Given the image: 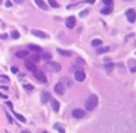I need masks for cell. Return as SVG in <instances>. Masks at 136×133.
<instances>
[{
	"label": "cell",
	"mask_w": 136,
	"mask_h": 133,
	"mask_svg": "<svg viewBox=\"0 0 136 133\" xmlns=\"http://www.w3.org/2000/svg\"><path fill=\"white\" fill-rule=\"evenodd\" d=\"M84 106H86L87 111H93L96 106H98V96H96V95H90V96L86 99Z\"/></svg>",
	"instance_id": "1"
},
{
	"label": "cell",
	"mask_w": 136,
	"mask_h": 133,
	"mask_svg": "<svg viewBox=\"0 0 136 133\" xmlns=\"http://www.w3.org/2000/svg\"><path fill=\"white\" fill-rule=\"evenodd\" d=\"M45 70H50V71H53V72H58V71H61V65L56 64V62L49 61V62L45 64Z\"/></svg>",
	"instance_id": "2"
},
{
	"label": "cell",
	"mask_w": 136,
	"mask_h": 133,
	"mask_svg": "<svg viewBox=\"0 0 136 133\" xmlns=\"http://www.w3.org/2000/svg\"><path fill=\"white\" fill-rule=\"evenodd\" d=\"M74 77H75L77 81H83V80H86V72H84L83 70L74 68Z\"/></svg>",
	"instance_id": "3"
},
{
	"label": "cell",
	"mask_w": 136,
	"mask_h": 133,
	"mask_svg": "<svg viewBox=\"0 0 136 133\" xmlns=\"http://www.w3.org/2000/svg\"><path fill=\"white\" fill-rule=\"evenodd\" d=\"M34 77L38 80V81H40V83H43V84H46L47 83V79H46V75H45V72L43 71H34Z\"/></svg>",
	"instance_id": "4"
},
{
	"label": "cell",
	"mask_w": 136,
	"mask_h": 133,
	"mask_svg": "<svg viewBox=\"0 0 136 133\" xmlns=\"http://www.w3.org/2000/svg\"><path fill=\"white\" fill-rule=\"evenodd\" d=\"M73 117L74 118H84L86 117V111L80 109V108H75V109H73Z\"/></svg>",
	"instance_id": "5"
},
{
	"label": "cell",
	"mask_w": 136,
	"mask_h": 133,
	"mask_svg": "<svg viewBox=\"0 0 136 133\" xmlns=\"http://www.w3.org/2000/svg\"><path fill=\"white\" fill-rule=\"evenodd\" d=\"M126 18H127L129 22H135V21H136V12H135V9H127Z\"/></svg>",
	"instance_id": "6"
},
{
	"label": "cell",
	"mask_w": 136,
	"mask_h": 133,
	"mask_svg": "<svg viewBox=\"0 0 136 133\" xmlns=\"http://www.w3.org/2000/svg\"><path fill=\"white\" fill-rule=\"evenodd\" d=\"M75 24H77V19H75L74 16H68L67 19H65V25H67L68 28H74Z\"/></svg>",
	"instance_id": "7"
},
{
	"label": "cell",
	"mask_w": 136,
	"mask_h": 133,
	"mask_svg": "<svg viewBox=\"0 0 136 133\" xmlns=\"http://www.w3.org/2000/svg\"><path fill=\"white\" fill-rule=\"evenodd\" d=\"M25 68L28 70V71H37V67H36V62H33L31 59L30 61H25Z\"/></svg>",
	"instance_id": "8"
},
{
	"label": "cell",
	"mask_w": 136,
	"mask_h": 133,
	"mask_svg": "<svg viewBox=\"0 0 136 133\" xmlns=\"http://www.w3.org/2000/svg\"><path fill=\"white\" fill-rule=\"evenodd\" d=\"M31 33H33V35H36V37H40V39H47V37H49V35H47L45 31H40V30H33Z\"/></svg>",
	"instance_id": "9"
},
{
	"label": "cell",
	"mask_w": 136,
	"mask_h": 133,
	"mask_svg": "<svg viewBox=\"0 0 136 133\" xmlns=\"http://www.w3.org/2000/svg\"><path fill=\"white\" fill-rule=\"evenodd\" d=\"M50 105H52V108H53L55 112L59 111V106H61V105H59V102H58L56 99H52V98H50Z\"/></svg>",
	"instance_id": "10"
},
{
	"label": "cell",
	"mask_w": 136,
	"mask_h": 133,
	"mask_svg": "<svg viewBox=\"0 0 136 133\" xmlns=\"http://www.w3.org/2000/svg\"><path fill=\"white\" fill-rule=\"evenodd\" d=\"M55 92L58 95H64V86H62V83H56L55 84Z\"/></svg>",
	"instance_id": "11"
},
{
	"label": "cell",
	"mask_w": 136,
	"mask_h": 133,
	"mask_svg": "<svg viewBox=\"0 0 136 133\" xmlns=\"http://www.w3.org/2000/svg\"><path fill=\"white\" fill-rule=\"evenodd\" d=\"M15 56H16V58H27V56H28V50H18L15 53Z\"/></svg>",
	"instance_id": "12"
},
{
	"label": "cell",
	"mask_w": 136,
	"mask_h": 133,
	"mask_svg": "<svg viewBox=\"0 0 136 133\" xmlns=\"http://www.w3.org/2000/svg\"><path fill=\"white\" fill-rule=\"evenodd\" d=\"M40 101H42V104H46L47 101H50V95H49L47 92H43V93H42V98H40Z\"/></svg>",
	"instance_id": "13"
},
{
	"label": "cell",
	"mask_w": 136,
	"mask_h": 133,
	"mask_svg": "<svg viewBox=\"0 0 136 133\" xmlns=\"http://www.w3.org/2000/svg\"><path fill=\"white\" fill-rule=\"evenodd\" d=\"M96 52H98V55L107 53V52H109V46H102V47H96Z\"/></svg>",
	"instance_id": "14"
},
{
	"label": "cell",
	"mask_w": 136,
	"mask_h": 133,
	"mask_svg": "<svg viewBox=\"0 0 136 133\" xmlns=\"http://www.w3.org/2000/svg\"><path fill=\"white\" fill-rule=\"evenodd\" d=\"M34 2H36V5H37L38 8H40V9H43V10H46V9H47V5L43 2V0H34Z\"/></svg>",
	"instance_id": "15"
},
{
	"label": "cell",
	"mask_w": 136,
	"mask_h": 133,
	"mask_svg": "<svg viewBox=\"0 0 136 133\" xmlns=\"http://www.w3.org/2000/svg\"><path fill=\"white\" fill-rule=\"evenodd\" d=\"M129 70H130L132 72L136 71V59H130V61H129Z\"/></svg>",
	"instance_id": "16"
},
{
	"label": "cell",
	"mask_w": 136,
	"mask_h": 133,
	"mask_svg": "<svg viewBox=\"0 0 136 133\" xmlns=\"http://www.w3.org/2000/svg\"><path fill=\"white\" fill-rule=\"evenodd\" d=\"M40 59L50 61V59H52V55H50V53H47V52H42V53H40Z\"/></svg>",
	"instance_id": "17"
},
{
	"label": "cell",
	"mask_w": 136,
	"mask_h": 133,
	"mask_svg": "<svg viewBox=\"0 0 136 133\" xmlns=\"http://www.w3.org/2000/svg\"><path fill=\"white\" fill-rule=\"evenodd\" d=\"M58 53H59V55H62V56H73V53L70 52V50H64V49H58Z\"/></svg>",
	"instance_id": "18"
},
{
	"label": "cell",
	"mask_w": 136,
	"mask_h": 133,
	"mask_svg": "<svg viewBox=\"0 0 136 133\" xmlns=\"http://www.w3.org/2000/svg\"><path fill=\"white\" fill-rule=\"evenodd\" d=\"M28 47H30L33 52H38V53H42V52H43V50H42V47H40V46H37V44H30Z\"/></svg>",
	"instance_id": "19"
},
{
	"label": "cell",
	"mask_w": 136,
	"mask_h": 133,
	"mask_svg": "<svg viewBox=\"0 0 136 133\" xmlns=\"http://www.w3.org/2000/svg\"><path fill=\"white\" fill-rule=\"evenodd\" d=\"M101 44H102V40H101V39L92 40V46H93V47H98V46H101Z\"/></svg>",
	"instance_id": "20"
},
{
	"label": "cell",
	"mask_w": 136,
	"mask_h": 133,
	"mask_svg": "<svg viewBox=\"0 0 136 133\" xmlns=\"http://www.w3.org/2000/svg\"><path fill=\"white\" fill-rule=\"evenodd\" d=\"M47 5L52 6V8H59V3H58L56 0H47Z\"/></svg>",
	"instance_id": "21"
},
{
	"label": "cell",
	"mask_w": 136,
	"mask_h": 133,
	"mask_svg": "<svg viewBox=\"0 0 136 133\" xmlns=\"http://www.w3.org/2000/svg\"><path fill=\"white\" fill-rule=\"evenodd\" d=\"M15 117H16L19 121H21V123H25V121H27V118H25L24 115H21V114H18V112H15Z\"/></svg>",
	"instance_id": "22"
},
{
	"label": "cell",
	"mask_w": 136,
	"mask_h": 133,
	"mask_svg": "<svg viewBox=\"0 0 136 133\" xmlns=\"http://www.w3.org/2000/svg\"><path fill=\"white\" fill-rule=\"evenodd\" d=\"M101 12H102L104 15H108V13H111V6H107V8H104Z\"/></svg>",
	"instance_id": "23"
},
{
	"label": "cell",
	"mask_w": 136,
	"mask_h": 133,
	"mask_svg": "<svg viewBox=\"0 0 136 133\" xmlns=\"http://www.w3.org/2000/svg\"><path fill=\"white\" fill-rule=\"evenodd\" d=\"M10 37H12V39H19V33H18V31H12V33H10Z\"/></svg>",
	"instance_id": "24"
},
{
	"label": "cell",
	"mask_w": 136,
	"mask_h": 133,
	"mask_svg": "<svg viewBox=\"0 0 136 133\" xmlns=\"http://www.w3.org/2000/svg\"><path fill=\"white\" fill-rule=\"evenodd\" d=\"M24 89L28 90V92H31V90H33V86H31V84H24Z\"/></svg>",
	"instance_id": "25"
},
{
	"label": "cell",
	"mask_w": 136,
	"mask_h": 133,
	"mask_svg": "<svg viewBox=\"0 0 136 133\" xmlns=\"http://www.w3.org/2000/svg\"><path fill=\"white\" fill-rule=\"evenodd\" d=\"M10 71H12L13 74H18V71H19V70H18V67H12V68H10Z\"/></svg>",
	"instance_id": "26"
},
{
	"label": "cell",
	"mask_w": 136,
	"mask_h": 133,
	"mask_svg": "<svg viewBox=\"0 0 136 133\" xmlns=\"http://www.w3.org/2000/svg\"><path fill=\"white\" fill-rule=\"evenodd\" d=\"M104 3H105L107 6H112V0H104Z\"/></svg>",
	"instance_id": "27"
},
{
	"label": "cell",
	"mask_w": 136,
	"mask_h": 133,
	"mask_svg": "<svg viewBox=\"0 0 136 133\" xmlns=\"http://www.w3.org/2000/svg\"><path fill=\"white\" fill-rule=\"evenodd\" d=\"M55 127H56V129H59V133H65V132H64V129H62L59 124H55Z\"/></svg>",
	"instance_id": "28"
},
{
	"label": "cell",
	"mask_w": 136,
	"mask_h": 133,
	"mask_svg": "<svg viewBox=\"0 0 136 133\" xmlns=\"http://www.w3.org/2000/svg\"><path fill=\"white\" fill-rule=\"evenodd\" d=\"M105 68H107L108 71H111V70H112V64H107V65H105Z\"/></svg>",
	"instance_id": "29"
},
{
	"label": "cell",
	"mask_w": 136,
	"mask_h": 133,
	"mask_svg": "<svg viewBox=\"0 0 136 133\" xmlns=\"http://www.w3.org/2000/svg\"><path fill=\"white\" fill-rule=\"evenodd\" d=\"M6 105H8L10 109H13V105H12V102H9V101H8V102H6Z\"/></svg>",
	"instance_id": "30"
},
{
	"label": "cell",
	"mask_w": 136,
	"mask_h": 133,
	"mask_svg": "<svg viewBox=\"0 0 136 133\" xmlns=\"http://www.w3.org/2000/svg\"><path fill=\"white\" fill-rule=\"evenodd\" d=\"M0 79H2V80H5V81H6V83H8V81H9V79H8V77H6V75H2V77H0Z\"/></svg>",
	"instance_id": "31"
},
{
	"label": "cell",
	"mask_w": 136,
	"mask_h": 133,
	"mask_svg": "<svg viewBox=\"0 0 136 133\" xmlns=\"http://www.w3.org/2000/svg\"><path fill=\"white\" fill-rule=\"evenodd\" d=\"M0 98H2V99H8V95H3V93H2V95H0Z\"/></svg>",
	"instance_id": "32"
},
{
	"label": "cell",
	"mask_w": 136,
	"mask_h": 133,
	"mask_svg": "<svg viewBox=\"0 0 136 133\" xmlns=\"http://www.w3.org/2000/svg\"><path fill=\"white\" fill-rule=\"evenodd\" d=\"M86 15H87V10H83V12L80 13V16H86Z\"/></svg>",
	"instance_id": "33"
},
{
	"label": "cell",
	"mask_w": 136,
	"mask_h": 133,
	"mask_svg": "<svg viewBox=\"0 0 136 133\" xmlns=\"http://www.w3.org/2000/svg\"><path fill=\"white\" fill-rule=\"evenodd\" d=\"M77 64H79V65H83V64H84V61H82V59H79V61H77Z\"/></svg>",
	"instance_id": "34"
},
{
	"label": "cell",
	"mask_w": 136,
	"mask_h": 133,
	"mask_svg": "<svg viewBox=\"0 0 136 133\" xmlns=\"http://www.w3.org/2000/svg\"><path fill=\"white\" fill-rule=\"evenodd\" d=\"M24 0H15V3H22Z\"/></svg>",
	"instance_id": "35"
},
{
	"label": "cell",
	"mask_w": 136,
	"mask_h": 133,
	"mask_svg": "<svg viewBox=\"0 0 136 133\" xmlns=\"http://www.w3.org/2000/svg\"><path fill=\"white\" fill-rule=\"evenodd\" d=\"M22 133H28V132H27V130H22Z\"/></svg>",
	"instance_id": "36"
},
{
	"label": "cell",
	"mask_w": 136,
	"mask_h": 133,
	"mask_svg": "<svg viewBox=\"0 0 136 133\" xmlns=\"http://www.w3.org/2000/svg\"><path fill=\"white\" fill-rule=\"evenodd\" d=\"M0 5H3V0H0Z\"/></svg>",
	"instance_id": "37"
},
{
	"label": "cell",
	"mask_w": 136,
	"mask_h": 133,
	"mask_svg": "<svg viewBox=\"0 0 136 133\" xmlns=\"http://www.w3.org/2000/svg\"><path fill=\"white\" fill-rule=\"evenodd\" d=\"M124 2H129V0H124Z\"/></svg>",
	"instance_id": "38"
}]
</instances>
